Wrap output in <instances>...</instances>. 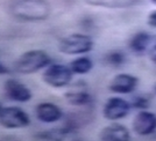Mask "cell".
Listing matches in <instances>:
<instances>
[{
	"label": "cell",
	"instance_id": "cell-1",
	"mask_svg": "<svg viewBox=\"0 0 156 141\" xmlns=\"http://www.w3.org/2000/svg\"><path fill=\"white\" fill-rule=\"evenodd\" d=\"M8 12L22 22H40L50 16L51 6L48 0H9Z\"/></svg>",
	"mask_w": 156,
	"mask_h": 141
},
{
	"label": "cell",
	"instance_id": "cell-2",
	"mask_svg": "<svg viewBox=\"0 0 156 141\" xmlns=\"http://www.w3.org/2000/svg\"><path fill=\"white\" fill-rule=\"evenodd\" d=\"M51 64L50 56L43 50L23 52L14 63V70L20 74H33Z\"/></svg>",
	"mask_w": 156,
	"mask_h": 141
},
{
	"label": "cell",
	"instance_id": "cell-3",
	"mask_svg": "<svg viewBox=\"0 0 156 141\" xmlns=\"http://www.w3.org/2000/svg\"><path fill=\"white\" fill-rule=\"evenodd\" d=\"M93 39L90 35L71 34L58 42V50L64 54H84L93 49Z\"/></svg>",
	"mask_w": 156,
	"mask_h": 141
},
{
	"label": "cell",
	"instance_id": "cell-4",
	"mask_svg": "<svg viewBox=\"0 0 156 141\" xmlns=\"http://www.w3.org/2000/svg\"><path fill=\"white\" fill-rule=\"evenodd\" d=\"M73 72L70 66L63 64H50L42 73L44 84L52 88H64L71 84Z\"/></svg>",
	"mask_w": 156,
	"mask_h": 141
},
{
	"label": "cell",
	"instance_id": "cell-5",
	"mask_svg": "<svg viewBox=\"0 0 156 141\" xmlns=\"http://www.w3.org/2000/svg\"><path fill=\"white\" fill-rule=\"evenodd\" d=\"M30 124V118L25 110L19 107L4 108L0 115V125L8 130L25 128Z\"/></svg>",
	"mask_w": 156,
	"mask_h": 141
},
{
	"label": "cell",
	"instance_id": "cell-6",
	"mask_svg": "<svg viewBox=\"0 0 156 141\" xmlns=\"http://www.w3.org/2000/svg\"><path fill=\"white\" fill-rule=\"evenodd\" d=\"M130 109H132L130 103L127 102L125 98L111 97L106 101L103 108V116L107 120L115 122V120H120L125 117H127Z\"/></svg>",
	"mask_w": 156,
	"mask_h": 141
},
{
	"label": "cell",
	"instance_id": "cell-7",
	"mask_svg": "<svg viewBox=\"0 0 156 141\" xmlns=\"http://www.w3.org/2000/svg\"><path fill=\"white\" fill-rule=\"evenodd\" d=\"M133 131L140 136H147L156 132V115L148 110H140L133 122Z\"/></svg>",
	"mask_w": 156,
	"mask_h": 141
},
{
	"label": "cell",
	"instance_id": "cell-8",
	"mask_svg": "<svg viewBox=\"0 0 156 141\" xmlns=\"http://www.w3.org/2000/svg\"><path fill=\"white\" fill-rule=\"evenodd\" d=\"M36 140L46 141H62V140H79V132L78 130L63 124L61 127H55L51 130H47L40 132L35 135Z\"/></svg>",
	"mask_w": 156,
	"mask_h": 141
},
{
	"label": "cell",
	"instance_id": "cell-9",
	"mask_svg": "<svg viewBox=\"0 0 156 141\" xmlns=\"http://www.w3.org/2000/svg\"><path fill=\"white\" fill-rule=\"evenodd\" d=\"M4 90L6 96L14 102L27 103L32 100L33 93L25 84L15 79H8L4 84Z\"/></svg>",
	"mask_w": 156,
	"mask_h": 141
},
{
	"label": "cell",
	"instance_id": "cell-10",
	"mask_svg": "<svg viewBox=\"0 0 156 141\" xmlns=\"http://www.w3.org/2000/svg\"><path fill=\"white\" fill-rule=\"evenodd\" d=\"M137 86H139V77L127 73H120L111 80L108 89L114 94L127 95L133 93L137 88Z\"/></svg>",
	"mask_w": 156,
	"mask_h": 141
},
{
	"label": "cell",
	"instance_id": "cell-11",
	"mask_svg": "<svg viewBox=\"0 0 156 141\" xmlns=\"http://www.w3.org/2000/svg\"><path fill=\"white\" fill-rule=\"evenodd\" d=\"M35 115L40 122L51 124V123L59 122L63 118V111L55 103L42 102L36 105Z\"/></svg>",
	"mask_w": 156,
	"mask_h": 141
},
{
	"label": "cell",
	"instance_id": "cell-12",
	"mask_svg": "<svg viewBox=\"0 0 156 141\" xmlns=\"http://www.w3.org/2000/svg\"><path fill=\"white\" fill-rule=\"evenodd\" d=\"M98 138L101 141H129L130 133L125 125L114 123L101 128Z\"/></svg>",
	"mask_w": 156,
	"mask_h": 141
},
{
	"label": "cell",
	"instance_id": "cell-13",
	"mask_svg": "<svg viewBox=\"0 0 156 141\" xmlns=\"http://www.w3.org/2000/svg\"><path fill=\"white\" fill-rule=\"evenodd\" d=\"M66 102L72 107L76 108H85L90 107L93 103V97L87 91L86 88H79V89H72L66 91L64 94Z\"/></svg>",
	"mask_w": 156,
	"mask_h": 141
},
{
	"label": "cell",
	"instance_id": "cell-14",
	"mask_svg": "<svg viewBox=\"0 0 156 141\" xmlns=\"http://www.w3.org/2000/svg\"><path fill=\"white\" fill-rule=\"evenodd\" d=\"M150 42H151V36L150 34L146 31L135 32L128 41V48L132 52H134L137 56H142L144 52L148 50Z\"/></svg>",
	"mask_w": 156,
	"mask_h": 141
},
{
	"label": "cell",
	"instance_id": "cell-15",
	"mask_svg": "<svg viewBox=\"0 0 156 141\" xmlns=\"http://www.w3.org/2000/svg\"><path fill=\"white\" fill-rule=\"evenodd\" d=\"M90 6L103 7L110 9H120V8H129L142 4L143 0H84Z\"/></svg>",
	"mask_w": 156,
	"mask_h": 141
},
{
	"label": "cell",
	"instance_id": "cell-16",
	"mask_svg": "<svg viewBox=\"0 0 156 141\" xmlns=\"http://www.w3.org/2000/svg\"><path fill=\"white\" fill-rule=\"evenodd\" d=\"M69 66L73 72V74L84 75V74H87L91 72V70L93 68V61L91 60V58L82 56V57L73 59Z\"/></svg>",
	"mask_w": 156,
	"mask_h": 141
},
{
	"label": "cell",
	"instance_id": "cell-17",
	"mask_svg": "<svg viewBox=\"0 0 156 141\" xmlns=\"http://www.w3.org/2000/svg\"><path fill=\"white\" fill-rule=\"evenodd\" d=\"M103 61L111 67H120L126 63V53L121 50H112L105 53Z\"/></svg>",
	"mask_w": 156,
	"mask_h": 141
},
{
	"label": "cell",
	"instance_id": "cell-18",
	"mask_svg": "<svg viewBox=\"0 0 156 141\" xmlns=\"http://www.w3.org/2000/svg\"><path fill=\"white\" fill-rule=\"evenodd\" d=\"M151 98L148 95H137L132 98L130 107L135 110H147L150 107Z\"/></svg>",
	"mask_w": 156,
	"mask_h": 141
},
{
	"label": "cell",
	"instance_id": "cell-19",
	"mask_svg": "<svg viewBox=\"0 0 156 141\" xmlns=\"http://www.w3.org/2000/svg\"><path fill=\"white\" fill-rule=\"evenodd\" d=\"M80 26L85 30H91L92 28H94V21L90 15H86L80 20Z\"/></svg>",
	"mask_w": 156,
	"mask_h": 141
},
{
	"label": "cell",
	"instance_id": "cell-20",
	"mask_svg": "<svg viewBox=\"0 0 156 141\" xmlns=\"http://www.w3.org/2000/svg\"><path fill=\"white\" fill-rule=\"evenodd\" d=\"M147 23H148V26L153 27V28H156V9L151 11V12L148 14Z\"/></svg>",
	"mask_w": 156,
	"mask_h": 141
},
{
	"label": "cell",
	"instance_id": "cell-21",
	"mask_svg": "<svg viewBox=\"0 0 156 141\" xmlns=\"http://www.w3.org/2000/svg\"><path fill=\"white\" fill-rule=\"evenodd\" d=\"M148 56H149L150 61H151L153 64L156 65V43L153 45V46H151V49L149 50V53H148Z\"/></svg>",
	"mask_w": 156,
	"mask_h": 141
},
{
	"label": "cell",
	"instance_id": "cell-22",
	"mask_svg": "<svg viewBox=\"0 0 156 141\" xmlns=\"http://www.w3.org/2000/svg\"><path fill=\"white\" fill-rule=\"evenodd\" d=\"M7 73H9L8 68L2 63H0V74H7Z\"/></svg>",
	"mask_w": 156,
	"mask_h": 141
},
{
	"label": "cell",
	"instance_id": "cell-23",
	"mask_svg": "<svg viewBox=\"0 0 156 141\" xmlns=\"http://www.w3.org/2000/svg\"><path fill=\"white\" fill-rule=\"evenodd\" d=\"M4 105H2V103H0V115H1V112H2V110H4Z\"/></svg>",
	"mask_w": 156,
	"mask_h": 141
},
{
	"label": "cell",
	"instance_id": "cell-24",
	"mask_svg": "<svg viewBox=\"0 0 156 141\" xmlns=\"http://www.w3.org/2000/svg\"><path fill=\"white\" fill-rule=\"evenodd\" d=\"M150 1H151V2H153V4H154V5L156 6V0H150Z\"/></svg>",
	"mask_w": 156,
	"mask_h": 141
},
{
	"label": "cell",
	"instance_id": "cell-25",
	"mask_svg": "<svg viewBox=\"0 0 156 141\" xmlns=\"http://www.w3.org/2000/svg\"><path fill=\"white\" fill-rule=\"evenodd\" d=\"M154 93H155V94H156V84H155V86H154Z\"/></svg>",
	"mask_w": 156,
	"mask_h": 141
}]
</instances>
